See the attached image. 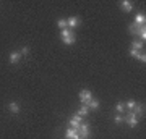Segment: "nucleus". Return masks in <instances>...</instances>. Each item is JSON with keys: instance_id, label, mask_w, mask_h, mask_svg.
Listing matches in <instances>:
<instances>
[{"instance_id": "17", "label": "nucleus", "mask_w": 146, "mask_h": 139, "mask_svg": "<svg viewBox=\"0 0 146 139\" xmlns=\"http://www.w3.org/2000/svg\"><path fill=\"white\" fill-rule=\"evenodd\" d=\"M135 105H136V102H135V100H133V99H130V100H128V102L125 103V108H127V110H128V112H131V110L135 108Z\"/></svg>"}, {"instance_id": "13", "label": "nucleus", "mask_w": 146, "mask_h": 139, "mask_svg": "<svg viewBox=\"0 0 146 139\" xmlns=\"http://www.w3.org/2000/svg\"><path fill=\"white\" fill-rule=\"evenodd\" d=\"M145 21H146V18H145V15H143V13H138V15H136V18H135V24L143 26V24H145Z\"/></svg>"}, {"instance_id": "20", "label": "nucleus", "mask_w": 146, "mask_h": 139, "mask_svg": "<svg viewBox=\"0 0 146 139\" xmlns=\"http://www.w3.org/2000/svg\"><path fill=\"white\" fill-rule=\"evenodd\" d=\"M136 58H138V60H140L141 63H145V62H146V55L143 53V52H140V53L136 55Z\"/></svg>"}, {"instance_id": "19", "label": "nucleus", "mask_w": 146, "mask_h": 139, "mask_svg": "<svg viewBox=\"0 0 146 139\" xmlns=\"http://www.w3.org/2000/svg\"><path fill=\"white\" fill-rule=\"evenodd\" d=\"M57 26L60 28V29H62V31H63V29H67V20H63V18H60V20L57 21Z\"/></svg>"}, {"instance_id": "8", "label": "nucleus", "mask_w": 146, "mask_h": 139, "mask_svg": "<svg viewBox=\"0 0 146 139\" xmlns=\"http://www.w3.org/2000/svg\"><path fill=\"white\" fill-rule=\"evenodd\" d=\"M131 112H133L136 117H143V115H145V105H143V103H136L135 108H133Z\"/></svg>"}, {"instance_id": "7", "label": "nucleus", "mask_w": 146, "mask_h": 139, "mask_svg": "<svg viewBox=\"0 0 146 139\" xmlns=\"http://www.w3.org/2000/svg\"><path fill=\"white\" fill-rule=\"evenodd\" d=\"M65 138H67V139H80V136H78V129H75V128H68V129H67V133H65Z\"/></svg>"}, {"instance_id": "6", "label": "nucleus", "mask_w": 146, "mask_h": 139, "mask_svg": "<svg viewBox=\"0 0 146 139\" xmlns=\"http://www.w3.org/2000/svg\"><path fill=\"white\" fill-rule=\"evenodd\" d=\"M80 26V18L78 16H70L67 20V28L68 29H75V28H78Z\"/></svg>"}, {"instance_id": "1", "label": "nucleus", "mask_w": 146, "mask_h": 139, "mask_svg": "<svg viewBox=\"0 0 146 139\" xmlns=\"http://www.w3.org/2000/svg\"><path fill=\"white\" fill-rule=\"evenodd\" d=\"M60 41L63 42V44H67V45H72V44H75V41H76V36H75V32L72 31V29H63L62 32H60Z\"/></svg>"}, {"instance_id": "12", "label": "nucleus", "mask_w": 146, "mask_h": 139, "mask_svg": "<svg viewBox=\"0 0 146 139\" xmlns=\"http://www.w3.org/2000/svg\"><path fill=\"white\" fill-rule=\"evenodd\" d=\"M8 108H10V112L13 115H16V113H20V105H18V103L15 102V100H13V102H10L8 103Z\"/></svg>"}, {"instance_id": "14", "label": "nucleus", "mask_w": 146, "mask_h": 139, "mask_svg": "<svg viewBox=\"0 0 146 139\" xmlns=\"http://www.w3.org/2000/svg\"><path fill=\"white\" fill-rule=\"evenodd\" d=\"M136 36L140 37V42H145L146 41V29H145V26H141V28H140V31L136 32Z\"/></svg>"}, {"instance_id": "22", "label": "nucleus", "mask_w": 146, "mask_h": 139, "mask_svg": "<svg viewBox=\"0 0 146 139\" xmlns=\"http://www.w3.org/2000/svg\"><path fill=\"white\" fill-rule=\"evenodd\" d=\"M20 53H21V57H23V55H28V53H29V47H23Z\"/></svg>"}, {"instance_id": "3", "label": "nucleus", "mask_w": 146, "mask_h": 139, "mask_svg": "<svg viewBox=\"0 0 146 139\" xmlns=\"http://www.w3.org/2000/svg\"><path fill=\"white\" fill-rule=\"evenodd\" d=\"M76 129H78L80 139H88V138H89V125H88V123H84V121H83V123L80 125Z\"/></svg>"}, {"instance_id": "5", "label": "nucleus", "mask_w": 146, "mask_h": 139, "mask_svg": "<svg viewBox=\"0 0 146 139\" xmlns=\"http://www.w3.org/2000/svg\"><path fill=\"white\" fill-rule=\"evenodd\" d=\"M81 123H83V117H80V115H76V113H75L72 118H70V128H75V129H76Z\"/></svg>"}, {"instance_id": "11", "label": "nucleus", "mask_w": 146, "mask_h": 139, "mask_svg": "<svg viewBox=\"0 0 146 139\" xmlns=\"http://www.w3.org/2000/svg\"><path fill=\"white\" fill-rule=\"evenodd\" d=\"M86 105H88V108H91V110H98V108H99V100L93 97L88 103H86Z\"/></svg>"}, {"instance_id": "21", "label": "nucleus", "mask_w": 146, "mask_h": 139, "mask_svg": "<svg viewBox=\"0 0 146 139\" xmlns=\"http://www.w3.org/2000/svg\"><path fill=\"white\" fill-rule=\"evenodd\" d=\"M114 121H115L117 125H119V123H122V121H123V115H115Z\"/></svg>"}, {"instance_id": "10", "label": "nucleus", "mask_w": 146, "mask_h": 139, "mask_svg": "<svg viewBox=\"0 0 146 139\" xmlns=\"http://www.w3.org/2000/svg\"><path fill=\"white\" fill-rule=\"evenodd\" d=\"M122 10L125 11V13H130V11L133 10V3L128 2V0H123V2H122Z\"/></svg>"}, {"instance_id": "4", "label": "nucleus", "mask_w": 146, "mask_h": 139, "mask_svg": "<svg viewBox=\"0 0 146 139\" xmlns=\"http://www.w3.org/2000/svg\"><path fill=\"white\" fill-rule=\"evenodd\" d=\"M91 99H93V92H91V91H88V89H83V91L80 92V100H81V103H83V105H86V103H88Z\"/></svg>"}, {"instance_id": "16", "label": "nucleus", "mask_w": 146, "mask_h": 139, "mask_svg": "<svg viewBox=\"0 0 146 139\" xmlns=\"http://www.w3.org/2000/svg\"><path fill=\"white\" fill-rule=\"evenodd\" d=\"M131 49H133V50H138V52H141V49H143V42H140V41H135L133 44H131Z\"/></svg>"}, {"instance_id": "2", "label": "nucleus", "mask_w": 146, "mask_h": 139, "mask_svg": "<svg viewBox=\"0 0 146 139\" xmlns=\"http://www.w3.org/2000/svg\"><path fill=\"white\" fill-rule=\"evenodd\" d=\"M123 121H125L130 128H135L136 125H138V117H136L133 112H128V113L123 115Z\"/></svg>"}, {"instance_id": "18", "label": "nucleus", "mask_w": 146, "mask_h": 139, "mask_svg": "<svg viewBox=\"0 0 146 139\" xmlns=\"http://www.w3.org/2000/svg\"><path fill=\"white\" fill-rule=\"evenodd\" d=\"M115 112H117V113H123V112H125V103L119 102L115 105Z\"/></svg>"}, {"instance_id": "15", "label": "nucleus", "mask_w": 146, "mask_h": 139, "mask_svg": "<svg viewBox=\"0 0 146 139\" xmlns=\"http://www.w3.org/2000/svg\"><path fill=\"white\" fill-rule=\"evenodd\" d=\"M88 112H89L88 105H81V108L76 112V115H80V117H86V115H88Z\"/></svg>"}, {"instance_id": "9", "label": "nucleus", "mask_w": 146, "mask_h": 139, "mask_svg": "<svg viewBox=\"0 0 146 139\" xmlns=\"http://www.w3.org/2000/svg\"><path fill=\"white\" fill-rule=\"evenodd\" d=\"M8 58H10V63H13V65H15V63H18L21 60V53H20V52H11Z\"/></svg>"}]
</instances>
